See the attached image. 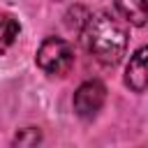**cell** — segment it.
Wrapping results in <instances>:
<instances>
[{"label":"cell","mask_w":148,"mask_h":148,"mask_svg":"<svg viewBox=\"0 0 148 148\" xmlns=\"http://www.w3.org/2000/svg\"><path fill=\"white\" fill-rule=\"evenodd\" d=\"M37 65L49 76H65L74 65V51L65 39L46 37L37 49Z\"/></svg>","instance_id":"cell-2"},{"label":"cell","mask_w":148,"mask_h":148,"mask_svg":"<svg viewBox=\"0 0 148 148\" xmlns=\"http://www.w3.org/2000/svg\"><path fill=\"white\" fill-rule=\"evenodd\" d=\"M120 16L132 25L148 23V0H113Z\"/></svg>","instance_id":"cell-5"},{"label":"cell","mask_w":148,"mask_h":148,"mask_svg":"<svg viewBox=\"0 0 148 148\" xmlns=\"http://www.w3.org/2000/svg\"><path fill=\"white\" fill-rule=\"evenodd\" d=\"M39 139H42V134H39V130H35V127H28V130H23L21 134H16V143L18 146H32V143H39Z\"/></svg>","instance_id":"cell-7"},{"label":"cell","mask_w":148,"mask_h":148,"mask_svg":"<svg viewBox=\"0 0 148 148\" xmlns=\"http://www.w3.org/2000/svg\"><path fill=\"white\" fill-rule=\"evenodd\" d=\"M86 49L104 65H116L123 60L127 51V28L120 18H116L109 12H97L88 16L83 30H81Z\"/></svg>","instance_id":"cell-1"},{"label":"cell","mask_w":148,"mask_h":148,"mask_svg":"<svg viewBox=\"0 0 148 148\" xmlns=\"http://www.w3.org/2000/svg\"><path fill=\"white\" fill-rule=\"evenodd\" d=\"M18 32H21L18 21L14 16H9V14H0V56L16 42Z\"/></svg>","instance_id":"cell-6"},{"label":"cell","mask_w":148,"mask_h":148,"mask_svg":"<svg viewBox=\"0 0 148 148\" xmlns=\"http://www.w3.org/2000/svg\"><path fill=\"white\" fill-rule=\"evenodd\" d=\"M106 99V88L99 81H86L74 92V111L81 118H92Z\"/></svg>","instance_id":"cell-3"},{"label":"cell","mask_w":148,"mask_h":148,"mask_svg":"<svg viewBox=\"0 0 148 148\" xmlns=\"http://www.w3.org/2000/svg\"><path fill=\"white\" fill-rule=\"evenodd\" d=\"M125 83L134 92H143L148 88V46H141L130 58L125 67Z\"/></svg>","instance_id":"cell-4"}]
</instances>
